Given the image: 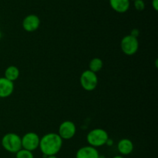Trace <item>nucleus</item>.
<instances>
[{
	"mask_svg": "<svg viewBox=\"0 0 158 158\" xmlns=\"http://www.w3.org/2000/svg\"><path fill=\"white\" fill-rule=\"evenodd\" d=\"M63 139L56 133H49L40 138V146L43 156L46 158L48 156L56 155L61 150Z\"/></svg>",
	"mask_w": 158,
	"mask_h": 158,
	"instance_id": "1",
	"label": "nucleus"
},
{
	"mask_svg": "<svg viewBox=\"0 0 158 158\" xmlns=\"http://www.w3.org/2000/svg\"><path fill=\"white\" fill-rule=\"evenodd\" d=\"M1 144L7 152L15 153L22 149L21 136L15 133H8L2 138Z\"/></svg>",
	"mask_w": 158,
	"mask_h": 158,
	"instance_id": "2",
	"label": "nucleus"
},
{
	"mask_svg": "<svg viewBox=\"0 0 158 158\" xmlns=\"http://www.w3.org/2000/svg\"><path fill=\"white\" fill-rule=\"evenodd\" d=\"M109 138V134L106 130L101 128H97L88 133L86 141L89 146L97 148L106 145Z\"/></svg>",
	"mask_w": 158,
	"mask_h": 158,
	"instance_id": "3",
	"label": "nucleus"
},
{
	"mask_svg": "<svg viewBox=\"0 0 158 158\" xmlns=\"http://www.w3.org/2000/svg\"><path fill=\"white\" fill-rule=\"evenodd\" d=\"M120 48L123 54L126 55H134L139 49L138 39L131 34L124 36L120 42Z\"/></svg>",
	"mask_w": 158,
	"mask_h": 158,
	"instance_id": "4",
	"label": "nucleus"
},
{
	"mask_svg": "<svg viewBox=\"0 0 158 158\" xmlns=\"http://www.w3.org/2000/svg\"><path fill=\"white\" fill-rule=\"evenodd\" d=\"M80 81L82 88L88 91L94 90L98 85V77L97 74L89 69L82 72Z\"/></svg>",
	"mask_w": 158,
	"mask_h": 158,
	"instance_id": "5",
	"label": "nucleus"
},
{
	"mask_svg": "<svg viewBox=\"0 0 158 158\" xmlns=\"http://www.w3.org/2000/svg\"><path fill=\"white\" fill-rule=\"evenodd\" d=\"M21 139L22 148L32 152L39 148L40 137L36 133H34V132L26 133V134L23 135V137H21Z\"/></svg>",
	"mask_w": 158,
	"mask_h": 158,
	"instance_id": "6",
	"label": "nucleus"
},
{
	"mask_svg": "<svg viewBox=\"0 0 158 158\" xmlns=\"http://www.w3.org/2000/svg\"><path fill=\"white\" fill-rule=\"evenodd\" d=\"M77 126L70 120L63 121L59 126L58 134L63 139H70L76 135Z\"/></svg>",
	"mask_w": 158,
	"mask_h": 158,
	"instance_id": "7",
	"label": "nucleus"
},
{
	"mask_svg": "<svg viewBox=\"0 0 158 158\" xmlns=\"http://www.w3.org/2000/svg\"><path fill=\"white\" fill-rule=\"evenodd\" d=\"M40 23H41V21L38 15L35 14H29L23 19L22 26L26 32L32 33L39 29Z\"/></svg>",
	"mask_w": 158,
	"mask_h": 158,
	"instance_id": "8",
	"label": "nucleus"
},
{
	"mask_svg": "<svg viewBox=\"0 0 158 158\" xmlns=\"http://www.w3.org/2000/svg\"><path fill=\"white\" fill-rule=\"evenodd\" d=\"M99 156L97 149L89 145L80 147L76 153V158H99Z\"/></svg>",
	"mask_w": 158,
	"mask_h": 158,
	"instance_id": "9",
	"label": "nucleus"
},
{
	"mask_svg": "<svg viewBox=\"0 0 158 158\" xmlns=\"http://www.w3.org/2000/svg\"><path fill=\"white\" fill-rule=\"evenodd\" d=\"M14 82L6 79L5 77H0V98H8L13 93Z\"/></svg>",
	"mask_w": 158,
	"mask_h": 158,
	"instance_id": "10",
	"label": "nucleus"
},
{
	"mask_svg": "<svg viewBox=\"0 0 158 158\" xmlns=\"http://www.w3.org/2000/svg\"><path fill=\"white\" fill-rule=\"evenodd\" d=\"M134 143L127 138L120 139L117 143V150L122 156H127V155L131 154L134 151Z\"/></svg>",
	"mask_w": 158,
	"mask_h": 158,
	"instance_id": "11",
	"label": "nucleus"
},
{
	"mask_svg": "<svg viewBox=\"0 0 158 158\" xmlns=\"http://www.w3.org/2000/svg\"><path fill=\"white\" fill-rule=\"evenodd\" d=\"M111 8L118 13H124L130 9V0H109Z\"/></svg>",
	"mask_w": 158,
	"mask_h": 158,
	"instance_id": "12",
	"label": "nucleus"
},
{
	"mask_svg": "<svg viewBox=\"0 0 158 158\" xmlns=\"http://www.w3.org/2000/svg\"><path fill=\"white\" fill-rule=\"evenodd\" d=\"M19 70L17 67L14 66V65H10L5 70L4 77L8 80L14 82L19 78Z\"/></svg>",
	"mask_w": 158,
	"mask_h": 158,
	"instance_id": "13",
	"label": "nucleus"
},
{
	"mask_svg": "<svg viewBox=\"0 0 158 158\" xmlns=\"http://www.w3.org/2000/svg\"><path fill=\"white\" fill-rule=\"evenodd\" d=\"M103 60L100 58H99V57H94V58H93L89 64V70H90L93 72L96 73V74L97 72H99L103 68Z\"/></svg>",
	"mask_w": 158,
	"mask_h": 158,
	"instance_id": "14",
	"label": "nucleus"
},
{
	"mask_svg": "<svg viewBox=\"0 0 158 158\" xmlns=\"http://www.w3.org/2000/svg\"><path fill=\"white\" fill-rule=\"evenodd\" d=\"M15 158H34V154L32 151L22 148L15 153Z\"/></svg>",
	"mask_w": 158,
	"mask_h": 158,
	"instance_id": "15",
	"label": "nucleus"
},
{
	"mask_svg": "<svg viewBox=\"0 0 158 158\" xmlns=\"http://www.w3.org/2000/svg\"><path fill=\"white\" fill-rule=\"evenodd\" d=\"M134 7L137 11H143L145 9V2L143 0H134Z\"/></svg>",
	"mask_w": 158,
	"mask_h": 158,
	"instance_id": "16",
	"label": "nucleus"
},
{
	"mask_svg": "<svg viewBox=\"0 0 158 158\" xmlns=\"http://www.w3.org/2000/svg\"><path fill=\"white\" fill-rule=\"evenodd\" d=\"M152 6L154 10H158V0H152Z\"/></svg>",
	"mask_w": 158,
	"mask_h": 158,
	"instance_id": "17",
	"label": "nucleus"
},
{
	"mask_svg": "<svg viewBox=\"0 0 158 158\" xmlns=\"http://www.w3.org/2000/svg\"><path fill=\"white\" fill-rule=\"evenodd\" d=\"M139 33H140V32H139L138 29H132V31H131V35L134 36V37H137L139 36Z\"/></svg>",
	"mask_w": 158,
	"mask_h": 158,
	"instance_id": "18",
	"label": "nucleus"
},
{
	"mask_svg": "<svg viewBox=\"0 0 158 158\" xmlns=\"http://www.w3.org/2000/svg\"><path fill=\"white\" fill-rule=\"evenodd\" d=\"M113 143H114V141H113V139H111L110 138H109V139H108V140H107V142H106V145H108V146H110H110L113 145Z\"/></svg>",
	"mask_w": 158,
	"mask_h": 158,
	"instance_id": "19",
	"label": "nucleus"
},
{
	"mask_svg": "<svg viewBox=\"0 0 158 158\" xmlns=\"http://www.w3.org/2000/svg\"><path fill=\"white\" fill-rule=\"evenodd\" d=\"M112 158H125V157L123 156H122V155H117V156H114V157Z\"/></svg>",
	"mask_w": 158,
	"mask_h": 158,
	"instance_id": "20",
	"label": "nucleus"
},
{
	"mask_svg": "<svg viewBox=\"0 0 158 158\" xmlns=\"http://www.w3.org/2000/svg\"><path fill=\"white\" fill-rule=\"evenodd\" d=\"M46 158H58L56 156V155H52V156H48Z\"/></svg>",
	"mask_w": 158,
	"mask_h": 158,
	"instance_id": "21",
	"label": "nucleus"
},
{
	"mask_svg": "<svg viewBox=\"0 0 158 158\" xmlns=\"http://www.w3.org/2000/svg\"><path fill=\"white\" fill-rule=\"evenodd\" d=\"M99 158H106V156H102V155H100V156H99Z\"/></svg>",
	"mask_w": 158,
	"mask_h": 158,
	"instance_id": "22",
	"label": "nucleus"
},
{
	"mask_svg": "<svg viewBox=\"0 0 158 158\" xmlns=\"http://www.w3.org/2000/svg\"><path fill=\"white\" fill-rule=\"evenodd\" d=\"M2 38V33H1V30H0V40H1Z\"/></svg>",
	"mask_w": 158,
	"mask_h": 158,
	"instance_id": "23",
	"label": "nucleus"
},
{
	"mask_svg": "<svg viewBox=\"0 0 158 158\" xmlns=\"http://www.w3.org/2000/svg\"><path fill=\"white\" fill-rule=\"evenodd\" d=\"M133 1H134V0H133Z\"/></svg>",
	"mask_w": 158,
	"mask_h": 158,
	"instance_id": "24",
	"label": "nucleus"
}]
</instances>
